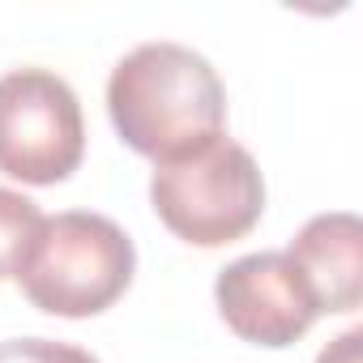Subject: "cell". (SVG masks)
I'll return each mask as SVG.
<instances>
[{
    "mask_svg": "<svg viewBox=\"0 0 363 363\" xmlns=\"http://www.w3.org/2000/svg\"><path fill=\"white\" fill-rule=\"evenodd\" d=\"M107 116L128 150L162 162L223 133L227 90L201 52L184 43H141L111 69Z\"/></svg>",
    "mask_w": 363,
    "mask_h": 363,
    "instance_id": "obj_1",
    "label": "cell"
},
{
    "mask_svg": "<svg viewBox=\"0 0 363 363\" xmlns=\"http://www.w3.org/2000/svg\"><path fill=\"white\" fill-rule=\"evenodd\" d=\"M150 201L171 235L197 248H223L261 223L265 179L240 141L214 133L184 154L154 162Z\"/></svg>",
    "mask_w": 363,
    "mask_h": 363,
    "instance_id": "obj_2",
    "label": "cell"
},
{
    "mask_svg": "<svg viewBox=\"0 0 363 363\" xmlns=\"http://www.w3.org/2000/svg\"><path fill=\"white\" fill-rule=\"evenodd\" d=\"M137 248L120 223L90 210L43 214L22 265L18 286L39 312L52 316H99L133 282Z\"/></svg>",
    "mask_w": 363,
    "mask_h": 363,
    "instance_id": "obj_3",
    "label": "cell"
},
{
    "mask_svg": "<svg viewBox=\"0 0 363 363\" xmlns=\"http://www.w3.org/2000/svg\"><path fill=\"white\" fill-rule=\"evenodd\" d=\"M82 154V103L60 73L13 69L0 77V171L22 184H60Z\"/></svg>",
    "mask_w": 363,
    "mask_h": 363,
    "instance_id": "obj_4",
    "label": "cell"
},
{
    "mask_svg": "<svg viewBox=\"0 0 363 363\" xmlns=\"http://www.w3.org/2000/svg\"><path fill=\"white\" fill-rule=\"evenodd\" d=\"M227 329L252 346H295L320 316L295 261L286 252H248L231 261L214 282Z\"/></svg>",
    "mask_w": 363,
    "mask_h": 363,
    "instance_id": "obj_5",
    "label": "cell"
},
{
    "mask_svg": "<svg viewBox=\"0 0 363 363\" xmlns=\"http://www.w3.org/2000/svg\"><path fill=\"white\" fill-rule=\"evenodd\" d=\"M286 257L295 261L316 312H354L363 303V223L354 214L337 210L308 218Z\"/></svg>",
    "mask_w": 363,
    "mask_h": 363,
    "instance_id": "obj_6",
    "label": "cell"
},
{
    "mask_svg": "<svg viewBox=\"0 0 363 363\" xmlns=\"http://www.w3.org/2000/svg\"><path fill=\"white\" fill-rule=\"evenodd\" d=\"M39 223H43V210L30 197H22L13 189H0V278L18 274Z\"/></svg>",
    "mask_w": 363,
    "mask_h": 363,
    "instance_id": "obj_7",
    "label": "cell"
},
{
    "mask_svg": "<svg viewBox=\"0 0 363 363\" xmlns=\"http://www.w3.org/2000/svg\"><path fill=\"white\" fill-rule=\"evenodd\" d=\"M0 363H99L90 350L52 337H9L0 342Z\"/></svg>",
    "mask_w": 363,
    "mask_h": 363,
    "instance_id": "obj_8",
    "label": "cell"
},
{
    "mask_svg": "<svg viewBox=\"0 0 363 363\" xmlns=\"http://www.w3.org/2000/svg\"><path fill=\"white\" fill-rule=\"evenodd\" d=\"M359 342H363V329H346L316 354V363H359Z\"/></svg>",
    "mask_w": 363,
    "mask_h": 363,
    "instance_id": "obj_9",
    "label": "cell"
}]
</instances>
